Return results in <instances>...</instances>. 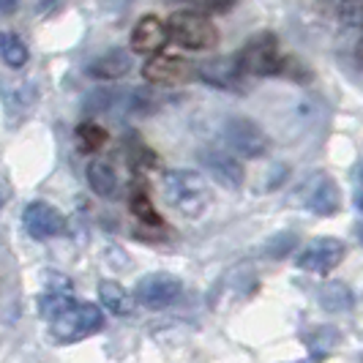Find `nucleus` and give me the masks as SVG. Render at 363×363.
<instances>
[{
    "instance_id": "1",
    "label": "nucleus",
    "mask_w": 363,
    "mask_h": 363,
    "mask_svg": "<svg viewBox=\"0 0 363 363\" xmlns=\"http://www.w3.org/2000/svg\"><path fill=\"white\" fill-rule=\"evenodd\" d=\"M164 202L186 218H200L211 205V191L194 169H167L162 175Z\"/></svg>"
},
{
    "instance_id": "2",
    "label": "nucleus",
    "mask_w": 363,
    "mask_h": 363,
    "mask_svg": "<svg viewBox=\"0 0 363 363\" xmlns=\"http://www.w3.org/2000/svg\"><path fill=\"white\" fill-rule=\"evenodd\" d=\"M101 328H104V314L96 303H88V301H72L50 320V333L60 345L82 342L99 333Z\"/></svg>"
},
{
    "instance_id": "3",
    "label": "nucleus",
    "mask_w": 363,
    "mask_h": 363,
    "mask_svg": "<svg viewBox=\"0 0 363 363\" xmlns=\"http://www.w3.org/2000/svg\"><path fill=\"white\" fill-rule=\"evenodd\" d=\"M235 60L246 77H276V74L287 72V66L292 63V57L281 52L279 38L273 36V33H257V36H252L240 47Z\"/></svg>"
},
{
    "instance_id": "4",
    "label": "nucleus",
    "mask_w": 363,
    "mask_h": 363,
    "mask_svg": "<svg viewBox=\"0 0 363 363\" xmlns=\"http://www.w3.org/2000/svg\"><path fill=\"white\" fill-rule=\"evenodd\" d=\"M167 33L169 41L178 44L181 50L189 52H202L211 50L218 41L216 25L211 22V17L200 11V9H186V11H175L167 19Z\"/></svg>"
},
{
    "instance_id": "5",
    "label": "nucleus",
    "mask_w": 363,
    "mask_h": 363,
    "mask_svg": "<svg viewBox=\"0 0 363 363\" xmlns=\"http://www.w3.org/2000/svg\"><path fill=\"white\" fill-rule=\"evenodd\" d=\"M224 143L227 147H233V153L246 156V159H259L271 147L268 134L249 118H230L224 123Z\"/></svg>"
},
{
    "instance_id": "6",
    "label": "nucleus",
    "mask_w": 363,
    "mask_h": 363,
    "mask_svg": "<svg viewBox=\"0 0 363 363\" xmlns=\"http://www.w3.org/2000/svg\"><path fill=\"white\" fill-rule=\"evenodd\" d=\"M181 279L172 273H147L134 287V301L145 309H164L181 295Z\"/></svg>"
},
{
    "instance_id": "7",
    "label": "nucleus",
    "mask_w": 363,
    "mask_h": 363,
    "mask_svg": "<svg viewBox=\"0 0 363 363\" xmlns=\"http://www.w3.org/2000/svg\"><path fill=\"white\" fill-rule=\"evenodd\" d=\"M301 205L309 208L317 216H336L342 208V197H339V186L333 183L330 175L317 172L309 181L301 186Z\"/></svg>"
},
{
    "instance_id": "8",
    "label": "nucleus",
    "mask_w": 363,
    "mask_h": 363,
    "mask_svg": "<svg viewBox=\"0 0 363 363\" xmlns=\"http://www.w3.org/2000/svg\"><path fill=\"white\" fill-rule=\"evenodd\" d=\"M345 243L339 238H317V240H311L309 246L295 257V265L301 271L325 276V273H330L345 259Z\"/></svg>"
},
{
    "instance_id": "9",
    "label": "nucleus",
    "mask_w": 363,
    "mask_h": 363,
    "mask_svg": "<svg viewBox=\"0 0 363 363\" xmlns=\"http://www.w3.org/2000/svg\"><path fill=\"white\" fill-rule=\"evenodd\" d=\"M194 74L191 63L181 55H153L143 66V79L150 85H181Z\"/></svg>"
},
{
    "instance_id": "10",
    "label": "nucleus",
    "mask_w": 363,
    "mask_h": 363,
    "mask_svg": "<svg viewBox=\"0 0 363 363\" xmlns=\"http://www.w3.org/2000/svg\"><path fill=\"white\" fill-rule=\"evenodd\" d=\"M22 221H25V230H28V235L36 238V240H50V238L60 235L63 230H66V218L63 213L50 205V202H30L28 208H25V213H22Z\"/></svg>"
},
{
    "instance_id": "11",
    "label": "nucleus",
    "mask_w": 363,
    "mask_h": 363,
    "mask_svg": "<svg viewBox=\"0 0 363 363\" xmlns=\"http://www.w3.org/2000/svg\"><path fill=\"white\" fill-rule=\"evenodd\" d=\"M200 162H202V167L211 172V178H213L218 186H224V189H233V191H235V189H240L243 181H246L243 164L238 162L230 150H205V153H200Z\"/></svg>"
},
{
    "instance_id": "12",
    "label": "nucleus",
    "mask_w": 363,
    "mask_h": 363,
    "mask_svg": "<svg viewBox=\"0 0 363 363\" xmlns=\"http://www.w3.org/2000/svg\"><path fill=\"white\" fill-rule=\"evenodd\" d=\"M194 74L202 82L221 88V91H243V69L238 66L235 57H213V60H202L194 69Z\"/></svg>"
},
{
    "instance_id": "13",
    "label": "nucleus",
    "mask_w": 363,
    "mask_h": 363,
    "mask_svg": "<svg viewBox=\"0 0 363 363\" xmlns=\"http://www.w3.org/2000/svg\"><path fill=\"white\" fill-rule=\"evenodd\" d=\"M167 41H169L167 22L159 19L156 14H145V17L134 25L131 38H128L131 52H137V55H156Z\"/></svg>"
},
{
    "instance_id": "14",
    "label": "nucleus",
    "mask_w": 363,
    "mask_h": 363,
    "mask_svg": "<svg viewBox=\"0 0 363 363\" xmlns=\"http://www.w3.org/2000/svg\"><path fill=\"white\" fill-rule=\"evenodd\" d=\"M91 77L96 79H104V82H112V79H121L131 72V55L126 50H109L101 57H96L91 63Z\"/></svg>"
},
{
    "instance_id": "15",
    "label": "nucleus",
    "mask_w": 363,
    "mask_h": 363,
    "mask_svg": "<svg viewBox=\"0 0 363 363\" xmlns=\"http://www.w3.org/2000/svg\"><path fill=\"white\" fill-rule=\"evenodd\" d=\"M128 208H131V213L140 218L143 224H147V227H162L164 224L162 216H159V211H156V205L150 200V194H147V186L140 181V178H134V183H131Z\"/></svg>"
},
{
    "instance_id": "16",
    "label": "nucleus",
    "mask_w": 363,
    "mask_h": 363,
    "mask_svg": "<svg viewBox=\"0 0 363 363\" xmlns=\"http://www.w3.org/2000/svg\"><path fill=\"white\" fill-rule=\"evenodd\" d=\"M88 183H91L93 191L99 197H104V200H112L118 194V172L107 162L96 159V162L88 164Z\"/></svg>"
},
{
    "instance_id": "17",
    "label": "nucleus",
    "mask_w": 363,
    "mask_h": 363,
    "mask_svg": "<svg viewBox=\"0 0 363 363\" xmlns=\"http://www.w3.org/2000/svg\"><path fill=\"white\" fill-rule=\"evenodd\" d=\"M99 301H101L104 309L118 314V317H123V314L134 309V298L118 281H101L99 284Z\"/></svg>"
},
{
    "instance_id": "18",
    "label": "nucleus",
    "mask_w": 363,
    "mask_h": 363,
    "mask_svg": "<svg viewBox=\"0 0 363 363\" xmlns=\"http://www.w3.org/2000/svg\"><path fill=\"white\" fill-rule=\"evenodd\" d=\"M0 57L9 69H22L28 63L30 52H28L25 41L17 33H0Z\"/></svg>"
},
{
    "instance_id": "19",
    "label": "nucleus",
    "mask_w": 363,
    "mask_h": 363,
    "mask_svg": "<svg viewBox=\"0 0 363 363\" xmlns=\"http://www.w3.org/2000/svg\"><path fill=\"white\" fill-rule=\"evenodd\" d=\"M352 292L342 281H330L320 290V306L325 311H347L352 309Z\"/></svg>"
},
{
    "instance_id": "20",
    "label": "nucleus",
    "mask_w": 363,
    "mask_h": 363,
    "mask_svg": "<svg viewBox=\"0 0 363 363\" xmlns=\"http://www.w3.org/2000/svg\"><path fill=\"white\" fill-rule=\"evenodd\" d=\"M77 140L82 143V150L93 153V150H101V147L107 145L109 134L107 128L99 126V123H79L77 126Z\"/></svg>"
},
{
    "instance_id": "21",
    "label": "nucleus",
    "mask_w": 363,
    "mask_h": 363,
    "mask_svg": "<svg viewBox=\"0 0 363 363\" xmlns=\"http://www.w3.org/2000/svg\"><path fill=\"white\" fill-rule=\"evenodd\" d=\"M292 246H295V235H292V233H281V235L271 238V240L265 243V255L273 257V259H279V257L290 255Z\"/></svg>"
},
{
    "instance_id": "22",
    "label": "nucleus",
    "mask_w": 363,
    "mask_h": 363,
    "mask_svg": "<svg viewBox=\"0 0 363 363\" xmlns=\"http://www.w3.org/2000/svg\"><path fill=\"white\" fill-rule=\"evenodd\" d=\"M189 3L205 14H227L235 6V0H189Z\"/></svg>"
},
{
    "instance_id": "23",
    "label": "nucleus",
    "mask_w": 363,
    "mask_h": 363,
    "mask_svg": "<svg viewBox=\"0 0 363 363\" xmlns=\"http://www.w3.org/2000/svg\"><path fill=\"white\" fill-rule=\"evenodd\" d=\"M19 9V0H0V11L3 14H14Z\"/></svg>"
},
{
    "instance_id": "24",
    "label": "nucleus",
    "mask_w": 363,
    "mask_h": 363,
    "mask_svg": "<svg viewBox=\"0 0 363 363\" xmlns=\"http://www.w3.org/2000/svg\"><path fill=\"white\" fill-rule=\"evenodd\" d=\"M358 60L363 63V38H361V44H358Z\"/></svg>"
},
{
    "instance_id": "25",
    "label": "nucleus",
    "mask_w": 363,
    "mask_h": 363,
    "mask_svg": "<svg viewBox=\"0 0 363 363\" xmlns=\"http://www.w3.org/2000/svg\"><path fill=\"white\" fill-rule=\"evenodd\" d=\"M358 240H361V246H363V224L358 227Z\"/></svg>"
},
{
    "instance_id": "26",
    "label": "nucleus",
    "mask_w": 363,
    "mask_h": 363,
    "mask_svg": "<svg viewBox=\"0 0 363 363\" xmlns=\"http://www.w3.org/2000/svg\"><path fill=\"white\" fill-rule=\"evenodd\" d=\"M361 183H363V167H361Z\"/></svg>"
},
{
    "instance_id": "27",
    "label": "nucleus",
    "mask_w": 363,
    "mask_h": 363,
    "mask_svg": "<svg viewBox=\"0 0 363 363\" xmlns=\"http://www.w3.org/2000/svg\"><path fill=\"white\" fill-rule=\"evenodd\" d=\"M0 205H3V200H0Z\"/></svg>"
}]
</instances>
